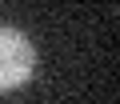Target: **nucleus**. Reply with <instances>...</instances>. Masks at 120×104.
I'll use <instances>...</instances> for the list:
<instances>
[{"instance_id":"obj_1","label":"nucleus","mask_w":120,"mask_h":104,"mask_svg":"<svg viewBox=\"0 0 120 104\" xmlns=\"http://www.w3.org/2000/svg\"><path fill=\"white\" fill-rule=\"evenodd\" d=\"M36 68V48L24 32L0 24V92H16Z\"/></svg>"}]
</instances>
